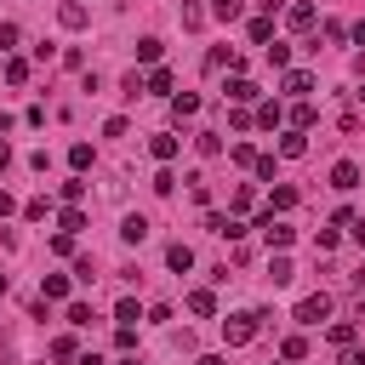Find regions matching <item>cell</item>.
Segmentation results:
<instances>
[{
  "label": "cell",
  "mask_w": 365,
  "mask_h": 365,
  "mask_svg": "<svg viewBox=\"0 0 365 365\" xmlns=\"http://www.w3.org/2000/svg\"><path fill=\"white\" fill-rule=\"evenodd\" d=\"M222 336H228V348H245L257 336V314H228L222 319Z\"/></svg>",
  "instance_id": "obj_1"
},
{
  "label": "cell",
  "mask_w": 365,
  "mask_h": 365,
  "mask_svg": "<svg viewBox=\"0 0 365 365\" xmlns=\"http://www.w3.org/2000/svg\"><path fill=\"white\" fill-rule=\"evenodd\" d=\"M257 228H262V240H268V245H279V251L297 240V228H291V222H279L274 211H262V217H257Z\"/></svg>",
  "instance_id": "obj_2"
},
{
  "label": "cell",
  "mask_w": 365,
  "mask_h": 365,
  "mask_svg": "<svg viewBox=\"0 0 365 365\" xmlns=\"http://www.w3.org/2000/svg\"><path fill=\"white\" fill-rule=\"evenodd\" d=\"M205 234H217V240H240V234H245V222H240L234 211H228V217H222V211H211V217H205Z\"/></svg>",
  "instance_id": "obj_3"
},
{
  "label": "cell",
  "mask_w": 365,
  "mask_h": 365,
  "mask_svg": "<svg viewBox=\"0 0 365 365\" xmlns=\"http://www.w3.org/2000/svg\"><path fill=\"white\" fill-rule=\"evenodd\" d=\"M325 314H331V297H325V291H319V297H302V302H297V319H302V325H319Z\"/></svg>",
  "instance_id": "obj_4"
},
{
  "label": "cell",
  "mask_w": 365,
  "mask_h": 365,
  "mask_svg": "<svg viewBox=\"0 0 365 365\" xmlns=\"http://www.w3.org/2000/svg\"><path fill=\"white\" fill-rule=\"evenodd\" d=\"M57 23H63V29H86V23H91V11H86L80 0H63V6H57Z\"/></svg>",
  "instance_id": "obj_5"
},
{
  "label": "cell",
  "mask_w": 365,
  "mask_h": 365,
  "mask_svg": "<svg viewBox=\"0 0 365 365\" xmlns=\"http://www.w3.org/2000/svg\"><path fill=\"white\" fill-rule=\"evenodd\" d=\"M314 17H319V11H314L308 0H297V6L285 11V29H297V34H308V29H314Z\"/></svg>",
  "instance_id": "obj_6"
},
{
  "label": "cell",
  "mask_w": 365,
  "mask_h": 365,
  "mask_svg": "<svg viewBox=\"0 0 365 365\" xmlns=\"http://www.w3.org/2000/svg\"><path fill=\"white\" fill-rule=\"evenodd\" d=\"M331 188H342V194L359 188V165H354V160H336V165H331Z\"/></svg>",
  "instance_id": "obj_7"
},
{
  "label": "cell",
  "mask_w": 365,
  "mask_h": 365,
  "mask_svg": "<svg viewBox=\"0 0 365 365\" xmlns=\"http://www.w3.org/2000/svg\"><path fill=\"white\" fill-rule=\"evenodd\" d=\"M120 240H125V245H143V240H148V217H143V211H131V217L120 222Z\"/></svg>",
  "instance_id": "obj_8"
},
{
  "label": "cell",
  "mask_w": 365,
  "mask_h": 365,
  "mask_svg": "<svg viewBox=\"0 0 365 365\" xmlns=\"http://www.w3.org/2000/svg\"><path fill=\"white\" fill-rule=\"evenodd\" d=\"M279 91H291V97H308V91H314V74H308V68H291V74L279 80Z\"/></svg>",
  "instance_id": "obj_9"
},
{
  "label": "cell",
  "mask_w": 365,
  "mask_h": 365,
  "mask_svg": "<svg viewBox=\"0 0 365 365\" xmlns=\"http://www.w3.org/2000/svg\"><path fill=\"white\" fill-rule=\"evenodd\" d=\"M148 154H154L160 165H165V160H177V137H171V131H154V137H148Z\"/></svg>",
  "instance_id": "obj_10"
},
{
  "label": "cell",
  "mask_w": 365,
  "mask_h": 365,
  "mask_svg": "<svg viewBox=\"0 0 365 365\" xmlns=\"http://www.w3.org/2000/svg\"><path fill=\"white\" fill-rule=\"evenodd\" d=\"M205 68L217 74V68H240V51L234 46H217V51H205Z\"/></svg>",
  "instance_id": "obj_11"
},
{
  "label": "cell",
  "mask_w": 365,
  "mask_h": 365,
  "mask_svg": "<svg viewBox=\"0 0 365 365\" xmlns=\"http://www.w3.org/2000/svg\"><path fill=\"white\" fill-rule=\"evenodd\" d=\"M165 268H177V274H188V268H194V251H188L182 240H177V245H165Z\"/></svg>",
  "instance_id": "obj_12"
},
{
  "label": "cell",
  "mask_w": 365,
  "mask_h": 365,
  "mask_svg": "<svg viewBox=\"0 0 365 365\" xmlns=\"http://www.w3.org/2000/svg\"><path fill=\"white\" fill-rule=\"evenodd\" d=\"M40 297H46V302H63V297H68V274H46V279H40Z\"/></svg>",
  "instance_id": "obj_13"
},
{
  "label": "cell",
  "mask_w": 365,
  "mask_h": 365,
  "mask_svg": "<svg viewBox=\"0 0 365 365\" xmlns=\"http://www.w3.org/2000/svg\"><path fill=\"white\" fill-rule=\"evenodd\" d=\"M171 114H177V120H194V114H200V97H194V91H177V97H171Z\"/></svg>",
  "instance_id": "obj_14"
},
{
  "label": "cell",
  "mask_w": 365,
  "mask_h": 365,
  "mask_svg": "<svg viewBox=\"0 0 365 365\" xmlns=\"http://www.w3.org/2000/svg\"><path fill=\"white\" fill-rule=\"evenodd\" d=\"M279 154H285V160H302V154H308V137H302V131H285V137H279Z\"/></svg>",
  "instance_id": "obj_15"
},
{
  "label": "cell",
  "mask_w": 365,
  "mask_h": 365,
  "mask_svg": "<svg viewBox=\"0 0 365 365\" xmlns=\"http://www.w3.org/2000/svg\"><path fill=\"white\" fill-rule=\"evenodd\" d=\"M188 314H200V319L217 314V297H211V291H188Z\"/></svg>",
  "instance_id": "obj_16"
},
{
  "label": "cell",
  "mask_w": 365,
  "mask_h": 365,
  "mask_svg": "<svg viewBox=\"0 0 365 365\" xmlns=\"http://www.w3.org/2000/svg\"><path fill=\"white\" fill-rule=\"evenodd\" d=\"M194 148H200L205 160H217V154H222V137H217V131H200V137H194Z\"/></svg>",
  "instance_id": "obj_17"
},
{
  "label": "cell",
  "mask_w": 365,
  "mask_h": 365,
  "mask_svg": "<svg viewBox=\"0 0 365 365\" xmlns=\"http://www.w3.org/2000/svg\"><path fill=\"white\" fill-rule=\"evenodd\" d=\"M114 319H120V325H137V319H143V308H137V297H120V308H114Z\"/></svg>",
  "instance_id": "obj_18"
},
{
  "label": "cell",
  "mask_w": 365,
  "mask_h": 365,
  "mask_svg": "<svg viewBox=\"0 0 365 365\" xmlns=\"http://www.w3.org/2000/svg\"><path fill=\"white\" fill-rule=\"evenodd\" d=\"M251 40L268 46V40H274V17H251Z\"/></svg>",
  "instance_id": "obj_19"
},
{
  "label": "cell",
  "mask_w": 365,
  "mask_h": 365,
  "mask_svg": "<svg viewBox=\"0 0 365 365\" xmlns=\"http://www.w3.org/2000/svg\"><path fill=\"white\" fill-rule=\"evenodd\" d=\"M160 51H165V46H160L154 34H143V40H137V57H143V63H160Z\"/></svg>",
  "instance_id": "obj_20"
},
{
  "label": "cell",
  "mask_w": 365,
  "mask_h": 365,
  "mask_svg": "<svg viewBox=\"0 0 365 365\" xmlns=\"http://www.w3.org/2000/svg\"><path fill=\"white\" fill-rule=\"evenodd\" d=\"M6 80H11V86H29V63H23V57H6Z\"/></svg>",
  "instance_id": "obj_21"
},
{
  "label": "cell",
  "mask_w": 365,
  "mask_h": 365,
  "mask_svg": "<svg viewBox=\"0 0 365 365\" xmlns=\"http://www.w3.org/2000/svg\"><path fill=\"white\" fill-rule=\"evenodd\" d=\"M314 120H319V114H314V103H297V108H291V125H297V131H308Z\"/></svg>",
  "instance_id": "obj_22"
},
{
  "label": "cell",
  "mask_w": 365,
  "mask_h": 365,
  "mask_svg": "<svg viewBox=\"0 0 365 365\" xmlns=\"http://www.w3.org/2000/svg\"><path fill=\"white\" fill-rule=\"evenodd\" d=\"M91 160H97V154H91V143H74V148H68V165H74V171H86Z\"/></svg>",
  "instance_id": "obj_23"
},
{
  "label": "cell",
  "mask_w": 365,
  "mask_h": 365,
  "mask_svg": "<svg viewBox=\"0 0 365 365\" xmlns=\"http://www.w3.org/2000/svg\"><path fill=\"white\" fill-rule=\"evenodd\" d=\"M251 200H257V188H234V194H228V211L240 217V211H251Z\"/></svg>",
  "instance_id": "obj_24"
},
{
  "label": "cell",
  "mask_w": 365,
  "mask_h": 365,
  "mask_svg": "<svg viewBox=\"0 0 365 365\" xmlns=\"http://www.w3.org/2000/svg\"><path fill=\"white\" fill-rule=\"evenodd\" d=\"M240 11H245V6H240V0H211V17H222V23H234V17H240Z\"/></svg>",
  "instance_id": "obj_25"
},
{
  "label": "cell",
  "mask_w": 365,
  "mask_h": 365,
  "mask_svg": "<svg viewBox=\"0 0 365 365\" xmlns=\"http://www.w3.org/2000/svg\"><path fill=\"white\" fill-rule=\"evenodd\" d=\"M205 23V6H194V0H182V29H200Z\"/></svg>",
  "instance_id": "obj_26"
},
{
  "label": "cell",
  "mask_w": 365,
  "mask_h": 365,
  "mask_svg": "<svg viewBox=\"0 0 365 365\" xmlns=\"http://www.w3.org/2000/svg\"><path fill=\"white\" fill-rule=\"evenodd\" d=\"M148 91L165 97V91H171V68H154V74H148Z\"/></svg>",
  "instance_id": "obj_27"
},
{
  "label": "cell",
  "mask_w": 365,
  "mask_h": 365,
  "mask_svg": "<svg viewBox=\"0 0 365 365\" xmlns=\"http://www.w3.org/2000/svg\"><path fill=\"white\" fill-rule=\"evenodd\" d=\"M228 97H234V103H251L257 86H251V80H228Z\"/></svg>",
  "instance_id": "obj_28"
},
{
  "label": "cell",
  "mask_w": 365,
  "mask_h": 365,
  "mask_svg": "<svg viewBox=\"0 0 365 365\" xmlns=\"http://www.w3.org/2000/svg\"><path fill=\"white\" fill-rule=\"evenodd\" d=\"M279 120H285V114H279V103H262V108H257V125H268V131H274Z\"/></svg>",
  "instance_id": "obj_29"
},
{
  "label": "cell",
  "mask_w": 365,
  "mask_h": 365,
  "mask_svg": "<svg viewBox=\"0 0 365 365\" xmlns=\"http://www.w3.org/2000/svg\"><path fill=\"white\" fill-rule=\"evenodd\" d=\"M291 205H297V188H285V182H279V188H274V205H268V211H291Z\"/></svg>",
  "instance_id": "obj_30"
},
{
  "label": "cell",
  "mask_w": 365,
  "mask_h": 365,
  "mask_svg": "<svg viewBox=\"0 0 365 365\" xmlns=\"http://www.w3.org/2000/svg\"><path fill=\"white\" fill-rule=\"evenodd\" d=\"M331 342L348 348V342H354V319H336V325H331Z\"/></svg>",
  "instance_id": "obj_31"
},
{
  "label": "cell",
  "mask_w": 365,
  "mask_h": 365,
  "mask_svg": "<svg viewBox=\"0 0 365 365\" xmlns=\"http://www.w3.org/2000/svg\"><path fill=\"white\" fill-rule=\"evenodd\" d=\"M188 194H194V200H200V205H205V200H211V182H205V177H200V171H194V177H188Z\"/></svg>",
  "instance_id": "obj_32"
},
{
  "label": "cell",
  "mask_w": 365,
  "mask_h": 365,
  "mask_svg": "<svg viewBox=\"0 0 365 365\" xmlns=\"http://www.w3.org/2000/svg\"><path fill=\"white\" fill-rule=\"evenodd\" d=\"M80 228H86V211L68 205V211H63V234H80Z\"/></svg>",
  "instance_id": "obj_33"
},
{
  "label": "cell",
  "mask_w": 365,
  "mask_h": 365,
  "mask_svg": "<svg viewBox=\"0 0 365 365\" xmlns=\"http://www.w3.org/2000/svg\"><path fill=\"white\" fill-rule=\"evenodd\" d=\"M268 279H274V285H285V279H291V262H285V257H274V262H268Z\"/></svg>",
  "instance_id": "obj_34"
},
{
  "label": "cell",
  "mask_w": 365,
  "mask_h": 365,
  "mask_svg": "<svg viewBox=\"0 0 365 365\" xmlns=\"http://www.w3.org/2000/svg\"><path fill=\"white\" fill-rule=\"evenodd\" d=\"M68 325H91V302H68Z\"/></svg>",
  "instance_id": "obj_35"
},
{
  "label": "cell",
  "mask_w": 365,
  "mask_h": 365,
  "mask_svg": "<svg viewBox=\"0 0 365 365\" xmlns=\"http://www.w3.org/2000/svg\"><path fill=\"white\" fill-rule=\"evenodd\" d=\"M279 354H285V359H302V354H308V342H302V336H285V342H279Z\"/></svg>",
  "instance_id": "obj_36"
},
{
  "label": "cell",
  "mask_w": 365,
  "mask_h": 365,
  "mask_svg": "<svg viewBox=\"0 0 365 365\" xmlns=\"http://www.w3.org/2000/svg\"><path fill=\"white\" fill-rule=\"evenodd\" d=\"M268 63H274V68H285V63H291V46H279V40H274V46H268Z\"/></svg>",
  "instance_id": "obj_37"
},
{
  "label": "cell",
  "mask_w": 365,
  "mask_h": 365,
  "mask_svg": "<svg viewBox=\"0 0 365 365\" xmlns=\"http://www.w3.org/2000/svg\"><path fill=\"white\" fill-rule=\"evenodd\" d=\"M51 359H74V336H57L51 342Z\"/></svg>",
  "instance_id": "obj_38"
},
{
  "label": "cell",
  "mask_w": 365,
  "mask_h": 365,
  "mask_svg": "<svg viewBox=\"0 0 365 365\" xmlns=\"http://www.w3.org/2000/svg\"><path fill=\"white\" fill-rule=\"evenodd\" d=\"M17 46V23H0V51H11Z\"/></svg>",
  "instance_id": "obj_39"
},
{
  "label": "cell",
  "mask_w": 365,
  "mask_h": 365,
  "mask_svg": "<svg viewBox=\"0 0 365 365\" xmlns=\"http://www.w3.org/2000/svg\"><path fill=\"white\" fill-rule=\"evenodd\" d=\"M348 234H354V240L365 245V217H354V222H348Z\"/></svg>",
  "instance_id": "obj_40"
},
{
  "label": "cell",
  "mask_w": 365,
  "mask_h": 365,
  "mask_svg": "<svg viewBox=\"0 0 365 365\" xmlns=\"http://www.w3.org/2000/svg\"><path fill=\"white\" fill-rule=\"evenodd\" d=\"M342 365H365V354H359V348H348V354H342Z\"/></svg>",
  "instance_id": "obj_41"
},
{
  "label": "cell",
  "mask_w": 365,
  "mask_h": 365,
  "mask_svg": "<svg viewBox=\"0 0 365 365\" xmlns=\"http://www.w3.org/2000/svg\"><path fill=\"white\" fill-rule=\"evenodd\" d=\"M0 217H11V194L6 188H0Z\"/></svg>",
  "instance_id": "obj_42"
},
{
  "label": "cell",
  "mask_w": 365,
  "mask_h": 365,
  "mask_svg": "<svg viewBox=\"0 0 365 365\" xmlns=\"http://www.w3.org/2000/svg\"><path fill=\"white\" fill-rule=\"evenodd\" d=\"M6 165H11V148H6V137H0V171H6Z\"/></svg>",
  "instance_id": "obj_43"
},
{
  "label": "cell",
  "mask_w": 365,
  "mask_h": 365,
  "mask_svg": "<svg viewBox=\"0 0 365 365\" xmlns=\"http://www.w3.org/2000/svg\"><path fill=\"white\" fill-rule=\"evenodd\" d=\"M354 319H365V291H359V297H354Z\"/></svg>",
  "instance_id": "obj_44"
},
{
  "label": "cell",
  "mask_w": 365,
  "mask_h": 365,
  "mask_svg": "<svg viewBox=\"0 0 365 365\" xmlns=\"http://www.w3.org/2000/svg\"><path fill=\"white\" fill-rule=\"evenodd\" d=\"M354 40H359V46H365V17H359V23H354Z\"/></svg>",
  "instance_id": "obj_45"
},
{
  "label": "cell",
  "mask_w": 365,
  "mask_h": 365,
  "mask_svg": "<svg viewBox=\"0 0 365 365\" xmlns=\"http://www.w3.org/2000/svg\"><path fill=\"white\" fill-rule=\"evenodd\" d=\"M200 365H228V359H222V354H205V359H200Z\"/></svg>",
  "instance_id": "obj_46"
},
{
  "label": "cell",
  "mask_w": 365,
  "mask_h": 365,
  "mask_svg": "<svg viewBox=\"0 0 365 365\" xmlns=\"http://www.w3.org/2000/svg\"><path fill=\"white\" fill-rule=\"evenodd\" d=\"M120 365H137V359H120Z\"/></svg>",
  "instance_id": "obj_47"
},
{
  "label": "cell",
  "mask_w": 365,
  "mask_h": 365,
  "mask_svg": "<svg viewBox=\"0 0 365 365\" xmlns=\"http://www.w3.org/2000/svg\"><path fill=\"white\" fill-rule=\"evenodd\" d=\"M359 103H365V91H359Z\"/></svg>",
  "instance_id": "obj_48"
}]
</instances>
